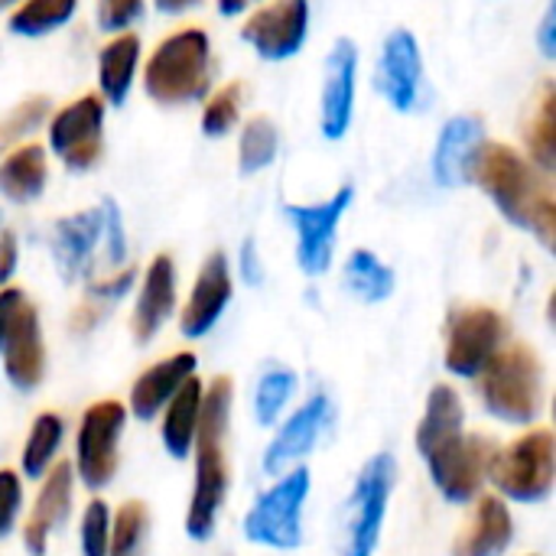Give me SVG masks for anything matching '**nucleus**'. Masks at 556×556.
Here are the masks:
<instances>
[{
  "label": "nucleus",
  "instance_id": "nucleus-1",
  "mask_svg": "<svg viewBox=\"0 0 556 556\" xmlns=\"http://www.w3.org/2000/svg\"><path fill=\"white\" fill-rule=\"evenodd\" d=\"M469 186H479L515 228L531 231L547 251H554V179L541 173L518 147L502 140H485L469 166Z\"/></svg>",
  "mask_w": 556,
  "mask_h": 556
},
{
  "label": "nucleus",
  "instance_id": "nucleus-2",
  "mask_svg": "<svg viewBox=\"0 0 556 556\" xmlns=\"http://www.w3.org/2000/svg\"><path fill=\"white\" fill-rule=\"evenodd\" d=\"M235 384L231 378H215L202 388L199 427H195V489L186 511V534L192 541H208L225 505L228 492V463H225V437L231 420Z\"/></svg>",
  "mask_w": 556,
  "mask_h": 556
},
{
  "label": "nucleus",
  "instance_id": "nucleus-3",
  "mask_svg": "<svg viewBox=\"0 0 556 556\" xmlns=\"http://www.w3.org/2000/svg\"><path fill=\"white\" fill-rule=\"evenodd\" d=\"M49 251L59 267L62 280H81L104 267V274H114L127 261V235L124 218L114 199H101L94 208L72 212L65 218H55L49 228Z\"/></svg>",
  "mask_w": 556,
  "mask_h": 556
},
{
  "label": "nucleus",
  "instance_id": "nucleus-4",
  "mask_svg": "<svg viewBox=\"0 0 556 556\" xmlns=\"http://www.w3.org/2000/svg\"><path fill=\"white\" fill-rule=\"evenodd\" d=\"M212 39L202 26L166 33L143 62V91L163 108L202 101L212 91Z\"/></svg>",
  "mask_w": 556,
  "mask_h": 556
},
{
  "label": "nucleus",
  "instance_id": "nucleus-5",
  "mask_svg": "<svg viewBox=\"0 0 556 556\" xmlns=\"http://www.w3.org/2000/svg\"><path fill=\"white\" fill-rule=\"evenodd\" d=\"M476 381L482 407L495 420L528 427L544 414V362L531 345H502Z\"/></svg>",
  "mask_w": 556,
  "mask_h": 556
},
{
  "label": "nucleus",
  "instance_id": "nucleus-6",
  "mask_svg": "<svg viewBox=\"0 0 556 556\" xmlns=\"http://www.w3.org/2000/svg\"><path fill=\"white\" fill-rule=\"evenodd\" d=\"M556 479V440L551 430H531L495 450L485 482H492L505 498L521 505H541L551 498Z\"/></svg>",
  "mask_w": 556,
  "mask_h": 556
},
{
  "label": "nucleus",
  "instance_id": "nucleus-7",
  "mask_svg": "<svg viewBox=\"0 0 556 556\" xmlns=\"http://www.w3.org/2000/svg\"><path fill=\"white\" fill-rule=\"evenodd\" d=\"M104 114L108 104L98 91H85L62 108H52L46 121L49 150L72 173H88L104 156Z\"/></svg>",
  "mask_w": 556,
  "mask_h": 556
},
{
  "label": "nucleus",
  "instance_id": "nucleus-8",
  "mask_svg": "<svg viewBox=\"0 0 556 556\" xmlns=\"http://www.w3.org/2000/svg\"><path fill=\"white\" fill-rule=\"evenodd\" d=\"M309 495V469L287 472L270 485L244 518V538L261 547L293 551L303 541V505Z\"/></svg>",
  "mask_w": 556,
  "mask_h": 556
},
{
  "label": "nucleus",
  "instance_id": "nucleus-9",
  "mask_svg": "<svg viewBox=\"0 0 556 556\" xmlns=\"http://www.w3.org/2000/svg\"><path fill=\"white\" fill-rule=\"evenodd\" d=\"M495 443L489 437L479 433H456L443 443H437L433 450L420 453L433 485L440 489V495L453 505H469L479 498L485 476H489V463L495 456Z\"/></svg>",
  "mask_w": 556,
  "mask_h": 556
},
{
  "label": "nucleus",
  "instance_id": "nucleus-10",
  "mask_svg": "<svg viewBox=\"0 0 556 556\" xmlns=\"http://www.w3.org/2000/svg\"><path fill=\"white\" fill-rule=\"evenodd\" d=\"M508 319L492 306H456L446 319L443 365L456 378H476L489 358L508 345Z\"/></svg>",
  "mask_w": 556,
  "mask_h": 556
},
{
  "label": "nucleus",
  "instance_id": "nucleus-11",
  "mask_svg": "<svg viewBox=\"0 0 556 556\" xmlns=\"http://www.w3.org/2000/svg\"><path fill=\"white\" fill-rule=\"evenodd\" d=\"M124 424H127V407L121 401H98L81 414L72 469L94 492H101L117 472V446L124 437Z\"/></svg>",
  "mask_w": 556,
  "mask_h": 556
},
{
  "label": "nucleus",
  "instance_id": "nucleus-12",
  "mask_svg": "<svg viewBox=\"0 0 556 556\" xmlns=\"http://www.w3.org/2000/svg\"><path fill=\"white\" fill-rule=\"evenodd\" d=\"M355 199V186H339L329 199L313 202V205H283L287 222L296 231V261L303 267V274L309 277H323L332 267V254H336V235L339 225L349 212Z\"/></svg>",
  "mask_w": 556,
  "mask_h": 556
},
{
  "label": "nucleus",
  "instance_id": "nucleus-13",
  "mask_svg": "<svg viewBox=\"0 0 556 556\" xmlns=\"http://www.w3.org/2000/svg\"><path fill=\"white\" fill-rule=\"evenodd\" d=\"M397 482V463L391 453H378L365 463L355 495H352V518H349V547L345 556H371L381 538L388 498Z\"/></svg>",
  "mask_w": 556,
  "mask_h": 556
},
{
  "label": "nucleus",
  "instance_id": "nucleus-14",
  "mask_svg": "<svg viewBox=\"0 0 556 556\" xmlns=\"http://www.w3.org/2000/svg\"><path fill=\"white\" fill-rule=\"evenodd\" d=\"M309 36V0H264L241 26V39L267 62L293 59Z\"/></svg>",
  "mask_w": 556,
  "mask_h": 556
},
{
  "label": "nucleus",
  "instance_id": "nucleus-15",
  "mask_svg": "<svg viewBox=\"0 0 556 556\" xmlns=\"http://www.w3.org/2000/svg\"><path fill=\"white\" fill-rule=\"evenodd\" d=\"M375 88L397 114H410L420 104L424 52H420L414 29L394 26L384 36L381 52H378V65H375Z\"/></svg>",
  "mask_w": 556,
  "mask_h": 556
},
{
  "label": "nucleus",
  "instance_id": "nucleus-16",
  "mask_svg": "<svg viewBox=\"0 0 556 556\" xmlns=\"http://www.w3.org/2000/svg\"><path fill=\"white\" fill-rule=\"evenodd\" d=\"M355 85H358V46L349 36H339L323 62L319 88V130L326 140H342L355 114Z\"/></svg>",
  "mask_w": 556,
  "mask_h": 556
},
{
  "label": "nucleus",
  "instance_id": "nucleus-17",
  "mask_svg": "<svg viewBox=\"0 0 556 556\" xmlns=\"http://www.w3.org/2000/svg\"><path fill=\"white\" fill-rule=\"evenodd\" d=\"M231 293H235V283H231V267H228V257L222 251H212L205 257V264L199 267V277L182 303V313H179V332L186 339H202L215 329V323L222 319V313L228 309L231 303Z\"/></svg>",
  "mask_w": 556,
  "mask_h": 556
},
{
  "label": "nucleus",
  "instance_id": "nucleus-18",
  "mask_svg": "<svg viewBox=\"0 0 556 556\" xmlns=\"http://www.w3.org/2000/svg\"><path fill=\"white\" fill-rule=\"evenodd\" d=\"M72 492H75V469L68 463H55L42 476V489L36 495V505L23 525V547L29 556H46L49 538L55 528L68 521L72 511Z\"/></svg>",
  "mask_w": 556,
  "mask_h": 556
},
{
  "label": "nucleus",
  "instance_id": "nucleus-19",
  "mask_svg": "<svg viewBox=\"0 0 556 556\" xmlns=\"http://www.w3.org/2000/svg\"><path fill=\"white\" fill-rule=\"evenodd\" d=\"M485 121L476 114H456L443 124L433 147V179L443 189L469 186V166L476 150L485 143Z\"/></svg>",
  "mask_w": 556,
  "mask_h": 556
},
{
  "label": "nucleus",
  "instance_id": "nucleus-20",
  "mask_svg": "<svg viewBox=\"0 0 556 556\" xmlns=\"http://www.w3.org/2000/svg\"><path fill=\"white\" fill-rule=\"evenodd\" d=\"M3 375L16 391H36L46 375V342H42V326L39 313L33 303H26L10 326L3 339Z\"/></svg>",
  "mask_w": 556,
  "mask_h": 556
},
{
  "label": "nucleus",
  "instance_id": "nucleus-21",
  "mask_svg": "<svg viewBox=\"0 0 556 556\" xmlns=\"http://www.w3.org/2000/svg\"><path fill=\"white\" fill-rule=\"evenodd\" d=\"M329 420H332V401H329L326 394H313V397H309V401L280 427V433H277L274 443L267 446V453H264V472H267V476H277V472H283L287 466H293L296 459H303V456L316 446V440L326 433Z\"/></svg>",
  "mask_w": 556,
  "mask_h": 556
},
{
  "label": "nucleus",
  "instance_id": "nucleus-22",
  "mask_svg": "<svg viewBox=\"0 0 556 556\" xmlns=\"http://www.w3.org/2000/svg\"><path fill=\"white\" fill-rule=\"evenodd\" d=\"M176 309V264L169 254H156L143 274L134 313H130V336L137 342H150L163 323Z\"/></svg>",
  "mask_w": 556,
  "mask_h": 556
},
{
  "label": "nucleus",
  "instance_id": "nucleus-23",
  "mask_svg": "<svg viewBox=\"0 0 556 556\" xmlns=\"http://www.w3.org/2000/svg\"><path fill=\"white\" fill-rule=\"evenodd\" d=\"M199 358L192 352H176L156 365H150L130 388V414L137 420H153L176 397V391L195 375Z\"/></svg>",
  "mask_w": 556,
  "mask_h": 556
},
{
  "label": "nucleus",
  "instance_id": "nucleus-24",
  "mask_svg": "<svg viewBox=\"0 0 556 556\" xmlns=\"http://www.w3.org/2000/svg\"><path fill=\"white\" fill-rule=\"evenodd\" d=\"M515 541V518L498 495H479L476 511L453 544V556H505Z\"/></svg>",
  "mask_w": 556,
  "mask_h": 556
},
{
  "label": "nucleus",
  "instance_id": "nucleus-25",
  "mask_svg": "<svg viewBox=\"0 0 556 556\" xmlns=\"http://www.w3.org/2000/svg\"><path fill=\"white\" fill-rule=\"evenodd\" d=\"M49 182V150L26 140L0 156V195L13 205H29L46 192Z\"/></svg>",
  "mask_w": 556,
  "mask_h": 556
},
{
  "label": "nucleus",
  "instance_id": "nucleus-26",
  "mask_svg": "<svg viewBox=\"0 0 556 556\" xmlns=\"http://www.w3.org/2000/svg\"><path fill=\"white\" fill-rule=\"evenodd\" d=\"M140 36L137 33H114L101 49H98V94L104 104L121 108L137 81V65H140Z\"/></svg>",
  "mask_w": 556,
  "mask_h": 556
},
{
  "label": "nucleus",
  "instance_id": "nucleus-27",
  "mask_svg": "<svg viewBox=\"0 0 556 556\" xmlns=\"http://www.w3.org/2000/svg\"><path fill=\"white\" fill-rule=\"evenodd\" d=\"M521 140H525V156L547 176H554L556 169V85L554 78H544L531 114L525 117L521 127Z\"/></svg>",
  "mask_w": 556,
  "mask_h": 556
},
{
  "label": "nucleus",
  "instance_id": "nucleus-28",
  "mask_svg": "<svg viewBox=\"0 0 556 556\" xmlns=\"http://www.w3.org/2000/svg\"><path fill=\"white\" fill-rule=\"evenodd\" d=\"M202 381L192 375L176 397L163 407V427H160V440L166 446V453L173 459H186L192 453L195 443V427H199V407H202Z\"/></svg>",
  "mask_w": 556,
  "mask_h": 556
},
{
  "label": "nucleus",
  "instance_id": "nucleus-29",
  "mask_svg": "<svg viewBox=\"0 0 556 556\" xmlns=\"http://www.w3.org/2000/svg\"><path fill=\"white\" fill-rule=\"evenodd\" d=\"M466 430V407H463V397L450 388V384H437L427 397V410L420 417V427H417V450L427 453L433 450L437 443L456 437Z\"/></svg>",
  "mask_w": 556,
  "mask_h": 556
},
{
  "label": "nucleus",
  "instance_id": "nucleus-30",
  "mask_svg": "<svg viewBox=\"0 0 556 556\" xmlns=\"http://www.w3.org/2000/svg\"><path fill=\"white\" fill-rule=\"evenodd\" d=\"M78 3L81 0H20L16 7H10L7 29L26 39L49 36L75 16Z\"/></svg>",
  "mask_w": 556,
  "mask_h": 556
},
{
  "label": "nucleus",
  "instance_id": "nucleus-31",
  "mask_svg": "<svg viewBox=\"0 0 556 556\" xmlns=\"http://www.w3.org/2000/svg\"><path fill=\"white\" fill-rule=\"evenodd\" d=\"M62 437H65V424L62 417L55 414H39L29 427V437L23 443V453H20V469L26 479H42L52 466H55V453L62 446Z\"/></svg>",
  "mask_w": 556,
  "mask_h": 556
},
{
  "label": "nucleus",
  "instance_id": "nucleus-32",
  "mask_svg": "<svg viewBox=\"0 0 556 556\" xmlns=\"http://www.w3.org/2000/svg\"><path fill=\"white\" fill-rule=\"evenodd\" d=\"M345 287L365 303H384L394 293V270L371 251L358 248L345 264Z\"/></svg>",
  "mask_w": 556,
  "mask_h": 556
},
{
  "label": "nucleus",
  "instance_id": "nucleus-33",
  "mask_svg": "<svg viewBox=\"0 0 556 556\" xmlns=\"http://www.w3.org/2000/svg\"><path fill=\"white\" fill-rule=\"evenodd\" d=\"M280 150V130L267 114H254L244 121L241 137H238V169L244 176H254L267 169L277 160Z\"/></svg>",
  "mask_w": 556,
  "mask_h": 556
},
{
  "label": "nucleus",
  "instance_id": "nucleus-34",
  "mask_svg": "<svg viewBox=\"0 0 556 556\" xmlns=\"http://www.w3.org/2000/svg\"><path fill=\"white\" fill-rule=\"evenodd\" d=\"M52 114V101L49 94H26L20 98L10 111L0 114V156L26 140H33V134L39 127H46Z\"/></svg>",
  "mask_w": 556,
  "mask_h": 556
},
{
  "label": "nucleus",
  "instance_id": "nucleus-35",
  "mask_svg": "<svg viewBox=\"0 0 556 556\" xmlns=\"http://www.w3.org/2000/svg\"><path fill=\"white\" fill-rule=\"evenodd\" d=\"M241 101H244V81H225L205 94L202 104V134L205 137H228L241 121Z\"/></svg>",
  "mask_w": 556,
  "mask_h": 556
},
{
  "label": "nucleus",
  "instance_id": "nucleus-36",
  "mask_svg": "<svg viewBox=\"0 0 556 556\" xmlns=\"http://www.w3.org/2000/svg\"><path fill=\"white\" fill-rule=\"evenodd\" d=\"M150 528V511L143 502H127L111 518V541L108 556H140Z\"/></svg>",
  "mask_w": 556,
  "mask_h": 556
},
{
  "label": "nucleus",
  "instance_id": "nucleus-37",
  "mask_svg": "<svg viewBox=\"0 0 556 556\" xmlns=\"http://www.w3.org/2000/svg\"><path fill=\"white\" fill-rule=\"evenodd\" d=\"M296 391V375L290 368H270L261 381H257V391H254V417L261 427H270L283 407L290 404Z\"/></svg>",
  "mask_w": 556,
  "mask_h": 556
},
{
  "label": "nucleus",
  "instance_id": "nucleus-38",
  "mask_svg": "<svg viewBox=\"0 0 556 556\" xmlns=\"http://www.w3.org/2000/svg\"><path fill=\"white\" fill-rule=\"evenodd\" d=\"M108 541H111V508L108 502L94 498L81 511V525H78L81 556H108Z\"/></svg>",
  "mask_w": 556,
  "mask_h": 556
},
{
  "label": "nucleus",
  "instance_id": "nucleus-39",
  "mask_svg": "<svg viewBox=\"0 0 556 556\" xmlns=\"http://www.w3.org/2000/svg\"><path fill=\"white\" fill-rule=\"evenodd\" d=\"M143 16V0H98V26L114 36L127 33Z\"/></svg>",
  "mask_w": 556,
  "mask_h": 556
},
{
  "label": "nucleus",
  "instance_id": "nucleus-40",
  "mask_svg": "<svg viewBox=\"0 0 556 556\" xmlns=\"http://www.w3.org/2000/svg\"><path fill=\"white\" fill-rule=\"evenodd\" d=\"M23 508V482L13 469H0V538H7Z\"/></svg>",
  "mask_w": 556,
  "mask_h": 556
},
{
  "label": "nucleus",
  "instance_id": "nucleus-41",
  "mask_svg": "<svg viewBox=\"0 0 556 556\" xmlns=\"http://www.w3.org/2000/svg\"><path fill=\"white\" fill-rule=\"evenodd\" d=\"M137 280V270L134 267H121L114 274H104V277H91L88 280V300H98V303H111V300H121L130 293Z\"/></svg>",
  "mask_w": 556,
  "mask_h": 556
},
{
  "label": "nucleus",
  "instance_id": "nucleus-42",
  "mask_svg": "<svg viewBox=\"0 0 556 556\" xmlns=\"http://www.w3.org/2000/svg\"><path fill=\"white\" fill-rule=\"evenodd\" d=\"M26 303L29 300L20 287H0V349H3V339H7L10 326L16 323V316Z\"/></svg>",
  "mask_w": 556,
  "mask_h": 556
},
{
  "label": "nucleus",
  "instance_id": "nucleus-43",
  "mask_svg": "<svg viewBox=\"0 0 556 556\" xmlns=\"http://www.w3.org/2000/svg\"><path fill=\"white\" fill-rule=\"evenodd\" d=\"M538 49L544 59H556V3L551 0L544 7V16L538 23Z\"/></svg>",
  "mask_w": 556,
  "mask_h": 556
},
{
  "label": "nucleus",
  "instance_id": "nucleus-44",
  "mask_svg": "<svg viewBox=\"0 0 556 556\" xmlns=\"http://www.w3.org/2000/svg\"><path fill=\"white\" fill-rule=\"evenodd\" d=\"M16 261H20V244H16V235L7 228L0 235V287H7L10 277L16 274Z\"/></svg>",
  "mask_w": 556,
  "mask_h": 556
},
{
  "label": "nucleus",
  "instance_id": "nucleus-45",
  "mask_svg": "<svg viewBox=\"0 0 556 556\" xmlns=\"http://www.w3.org/2000/svg\"><path fill=\"white\" fill-rule=\"evenodd\" d=\"M241 277H244V283H251V287H257V283L264 280V274H261V257H257V244H254V238H248V241L241 244Z\"/></svg>",
  "mask_w": 556,
  "mask_h": 556
},
{
  "label": "nucleus",
  "instance_id": "nucleus-46",
  "mask_svg": "<svg viewBox=\"0 0 556 556\" xmlns=\"http://www.w3.org/2000/svg\"><path fill=\"white\" fill-rule=\"evenodd\" d=\"M98 319H101L98 300H85V303L72 313V332H88V329L98 326Z\"/></svg>",
  "mask_w": 556,
  "mask_h": 556
},
{
  "label": "nucleus",
  "instance_id": "nucleus-47",
  "mask_svg": "<svg viewBox=\"0 0 556 556\" xmlns=\"http://www.w3.org/2000/svg\"><path fill=\"white\" fill-rule=\"evenodd\" d=\"M199 0H153V7L160 10V13H169V16H176V13H186L189 7H195Z\"/></svg>",
  "mask_w": 556,
  "mask_h": 556
},
{
  "label": "nucleus",
  "instance_id": "nucleus-48",
  "mask_svg": "<svg viewBox=\"0 0 556 556\" xmlns=\"http://www.w3.org/2000/svg\"><path fill=\"white\" fill-rule=\"evenodd\" d=\"M251 3H257V0H215L218 13H225V16H238V13H244Z\"/></svg>",
  "mask_w": 556,
  "mask_h": 556
},
{
  "label": "nucleus",
  "instance_id": "nucleus-49",
  "mask_svg": "<svg viewBox=\"0 0 556 556\" xmlns=\"http://www.w3.org/2000/svg\"><path fill=\"white\" fill-rule=\"evenodd\" d=\"M20 0H0V10H10V7H16Z\"/></svg>",
  "mask_w": 556,
  "mask_h": 556
},
{
  "label": "nucleus",
  "instance_id": "nucleus-50",
  "mask_svg": "<svg viewBox=\"0 0 556 556\" xmlns=\"http://www.w3.org/2000/svg\"><path fill=\"white\" fill-rule=\"evenodd\" d=\"M3 231H7V228H3V212H0V235H3Z\"/></svg>",
  "mask_w": 556,
  "mask_h": 556
}]
</instances>
